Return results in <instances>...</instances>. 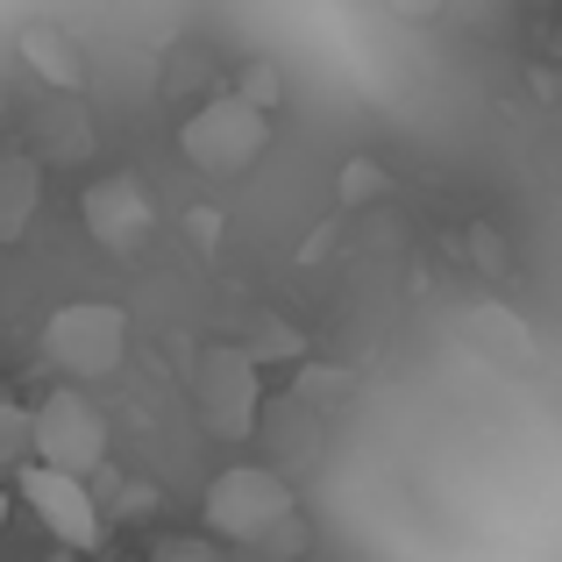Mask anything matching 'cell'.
I'll return each instance as SVG.
<instances>
[{"instance_id": "3", "label": "cell", "mask_w": 562, "mask_h": 562, "mask_svg": "<svg viewBox=\"0 0 562 562\" xmlns=\"http://www.w3.org/2000/svg\"><path fill=\"white\" fill-rule=\"evenodd\" d=\"M179 150H186L192 171H206V179H235V171H249L263 150H271V114H257L235 93H214L200 114H186Z\"/></svg>"}, {"instance_id": "14", "label": "cell", "mask_w": 562, "mask_h": 562, "mask_svg": "<svg viewBox=\"0 0 562 562\" xmlns=\"http://www.w3.org/2000/svg\"><path fill=\"white\" fill-rule=\"evenodd\" d=\"M150 562H228V555H221L206 535H171V541H157V549H150Z\"/></svg>"}, {"instance_id": "13", "label": "cell", "mask_w": 562, "mask_h": 562, "mask_svg": "<svg viewBox=\"0 0 562 562\" xmlns=\"http://www.w3.org/2000/svg\"><path fill=\"white\" fill-rule=\"evenodd\" d=\"M235 100H249L257 114H271L278 100H285V71H278V65H249L243 86H235Z\"/></svg>"}, {"instance_id": "2", "label": "cell", "mask_w": 562, "mask_h": 562, "mask_svg": "<svg viewBox=\"0 0 562 562\" xmlns=\"http://www.w3.org/2000/svg\"><path fill=\"white\" fill-rule=\"evenodd\" d=\"M29 463L50 477H93L108 463V420L93 398L79 392H50L43 406H29Z\"/></svg>"}, {"instance_id": "5", "label": "cell", "mask_w": 562, "mask_h": 562, "mask_svg": "<svg viewBox=\"0 0 562 562\" xmlns=\"http://www.w3.org/2000/svg\"><path fill=\"white\" fill-rule=\"evenodd\" d=\"M257 363L243 357V342H206L200 363H192V406H200V427L214 441H243L257 427Z\"/></svg>"}, {"instance_id": "17", "label": "cell", "mask_w": 562, "mask_h": 562, "mask_svg": "<svg viewBox=\"0 0 562 562\" xmlns=\"http://www.w3.org/2000/svg\"><path fill=\"white\" fill-rule=\"evenodd\" d=\"M0 535H8V492H0Z\"/></svg>"}, {"instance_id": "15", "label": "cell", "mask_w": 562, "mask_h": 562, "mask_svg": "<svg viewBox=\"0 0 562 562\" xmlns=\"http://www.w3.org/2000/svg\"><path fill=\"white\" fill-rule=\"evenodd\" d=\"M378 192H384V171L371 165V157H349V165H342V200L363 206V200H378Z\"/></svg>"}, {"instance_id": "6", "label": "cell", "mask_w": 562, "mask_h": 562, "mask_svg": "<svg viewBox=\"0 0 562 562\" xmlns=\"http://www.w3.org/2000/svg\"><path fill=\"white\" fill-rule=\"evenodd\" d=\"M22 506L36 513V527H43V535H50L65 555L100 549V535H108L93 484H79V477H50V470L29 463V470H22Z\"/></svg>"}, {"instance_id": "10", "label": "cell", "mask_w": 562, "mask_h": 562, "mask_svg": "<svg viewBox=\"0 0 562 562\" xmlns=\"http://www.w3.org/2000/svg\"><path fill=\"white\" fill-rule=\"evenodd\" d=\"M29 200H36V165L29 157H8L0 165V235H22V221H29Z\"/></svg>"}, {"instance_id": "16", "label": "cell", "mask_w": 562, "mask_h": 562, "mask_svg": "<svg viewBox=\"0 0 562 562\" xmlns=\"http://www.w3.org/2000/svg\"><path fill=\"white\" fill-rule=\"evenodd\" d=\"M263 549H271V555H300V549H306V527H300V513H292V520L278 527L271 541H263Z\"/></svg>"}, {"instance_id": "19", "label": "cell", "mask_w": 562, "mask_h": 562, "mask_svg": "<svg viewBox=\"0 0 562 562\" xmlns=\"http://www.w3.org/2000/svg\"><path fill=\"white\" fill-rule=\"evenodd\" d=\"M0 114H8V108H0Z\"/></svg>"}, {"instance_id": "1", "label": "cell", "mask_w": 562, "mask_h": 562, "mask_svg": "<svg viewBox=\"0 0 562 562\" xmlns=\"http://www.w3.org/2000/svg\"><path fill=\"white\" fill-rule=\"evenodd\" d=\"M292 513H300L292 484L278 477V470H263V463L221 470V477L206 484V498H200V520H206V541H214V549H263Z\"/></svg>"}, {"instance_id": "11", "label": "cell", "mask_w": 562, "mask_h": 562, "mask_svg": "<svg viewBox=\"0 0 562 562\" xmlns=\"http://www.w3.org/2000/svg\"><path fill=\"white\" fill-rule=\"evenodd\" d=\"M0 470H29V406L0 392Z\"/></svg>"}, {"instance_id": "8", "label": "cell", "mask_w": 562, "mask_h": 562, "mask_svg": "<svg viewBox=\"0 0 562 562\" xmlns=\"http://www.w3.org/2000/svg\"><path fill=\"white\" fill-rule=\"evenodd\" d=\"M22 65L36 71L43 86H57V93H79V86L93 79L86 50L65 36V29H50V22H29V29H22Z\"/></svg>"}, {"instance_id": "12", "label": "cell", "mask_w": 562, "mask_h": 562, "mask_svg": "<svg viewBox=\"0 0 562 562\" xmlns=\"http://www.w3.org/2000/svg\"><path fill=\"white\" fill-rule=\"evenodd\" d=\"M349 384H357V378H349L342 363H306L300 384H292V398H306V406H335V398H342Z\"/></svg>"}, {"instance_id": "9", "label": "cell", "mask_w": 562, "mask_h": 562, "mask_svg": "<svg viewBox=\"0 0 562 562\" xmlns=\"http://www.w3.org/2000/svg\"><path fill=\"white\" fill-rule=\"evenodd\" d=\"M470 335H477V349L484 357H513V363H535V335H527V321L520 314H506L498 300H484V306H470V321H463Z\"/></svg>"}, {"instance_id": "18", "label": "cell", "mask_w": 562, "mask_h": 562, "mask_svg": "<svg viewBox=\"0 0 562 562\" xmlns=\"http://www.w3.org/2000/svg\"><path fill=\"white\" fill-rule=\"evenodd\" d=\"M50 562H71V555H65V549H57V555H50Z\"/></svg>"}, {"instance_id": "7", "label": "cell", "mask_w": 562, "mask_h": 562, "mask_svg": "<svg viewBox=\"0 0 562 562\" xmlns=\"http://www.w3.org/2000/svg\"><path fill=\"white\" fill-rule=\"evenodd\" d=\"M79 214H86V235H93L100 249H114V257H136V249L150 243V228H157L150 192L128 179V171H108V179L86 186Z\"/></svg>"}, {"instance_id": "4", "label": "cell", "mask_w": 562, "mask_h": 562, "mask_svg": "<svg viewBox=\"0 0 562 562\" xmlns=\"http://www.w3.org/2000/svg\"><path fill=\"white\" fill-rule=\"evenodd\" d=\"M43 357L65 378H114L128 357V314L114 300H71L43 321Z\"/></svg>"}]
</instances>
